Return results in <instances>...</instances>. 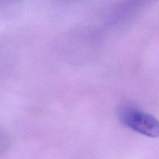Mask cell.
Wrapping results in <instances>:
<instances>
[{
    "instance_id": "1",
    "label": "cell",
    "mask_w": 159,
    "mask_h": 159,
    "mask_svg": "<svg viewBox=\"0 0 159 159\" xmlns=\"http://www.w3.org/2000/svg\"><path fill=\"white\" fill-rule=\"evenodd\" d=\"M120 122L131 130L150 138H159V121L155 116L131 107L120 110Z\"/></svg>"
}]
</instances>
